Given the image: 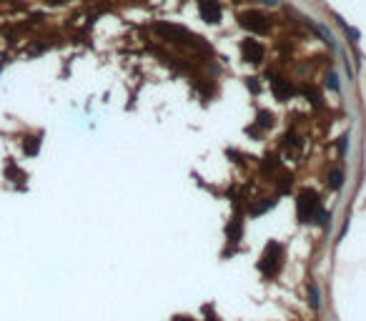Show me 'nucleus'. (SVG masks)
I'll use <instances>...</instances> for the list:
<instances>
[{"instance_id": "423d86ee", "label": "nucleus", "mask_w": 366, "mask_h": 321, "mask_svg": "<svg viewBox=\"0 0 366 321\" xmlns=\"http://www.w3.org/2000/svg\"><path fill=\"white\" fill-rule=\"evenodd\" d=\"M309 294H311V306H314V309H318V289H316L314 284L309 286Z\"/></svg>"}, {"instance_id": "20e7f679", "label": "nucleus", "mask_w": 366, "mask_h": 321, "mask_svg": "<svg viewBox=\"0 0 366 321\" xmlns=\"http://www.w3.org/2000/svg\"><path fill=\"white\" fill-rule=\"evenodd\" d=\"M23 148H25L28 156H35L38 148H40V143H38V138H25V146H23Z\"/></svg>"}, {"instance_id": "f03ea898", "label": "nucleus", "mask_w": 366, "mask_h": 321, "mask_svg": "<svg viewBox=\"0 0 366 321\" xmlns=\"http://www.w3.org/2000/svg\"><path fill=\"white\" fill-rule=\"evenodd\" d=\"M281 259H283L281 246L276 244V241H268V246L263 249V256H261L259 268H261L263 273H268V276H276V273H278V268H281Z\"/></svg>"}, {"instance_id": "0eeeda50", "label": "nucleus", "mask_w": 366, "mask_h": 321, "mask_svg": "<svg viewBox=\"0 0 366 321\" xmlns=\"http://www.w3.org/2000/svg\"><path fill=\"white\" fill-rule=\"evenodd\" d=\"M173 321H193V319H186V316H176Z\"/></svg>"}, {"instance_id": "f257e3e1", "label": "nucleus", "mask_w": 366, "mask_h": 321, "mask_svg": "<svg viewBox=\"0 0 366 321\" xmlns=\"http://www.w3.org/2000/svg\"><path fill=\"white\" fill-rule=\"evenodd\" d=\"M299 218L304 221V223H309V221H318V223H326V214L321 211V201H318V196L314 193V191H301L299 193Z\"/></svg>"}, {"instance_id": "39448f33", "label": "nucleus", "mask_w": 366, "mask_h": 321, "mask_svg": "<svg viewBox=\"0 0 366 321\" xmlns=\"http://www.w3.org/2000/svg\"><path fill=\"white\" fill-rule=\"evenodd\" d=\"M341 181H344V176H341V171H334V173L329 176V186H331L334 191H339V188H341Z\"/></svg>"}, {"instance_id": "7ed1b4c3", "label": "nucleus", "mask_w": 366, "mask_h": 321, "mask_svg": "<svg viewBox=\"0 0 366 321\" xmlns=\"http://www.w3.org/2000/svg\"><path fill=\"white\" fill-rule=\"evenodd\" d=\"M226 231H228V238H231L233 244H236V241H238V236H241V221H238V218H233V221H231V226H228Z\"/></svg>"}]
</instances>
